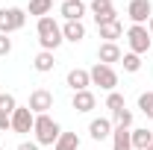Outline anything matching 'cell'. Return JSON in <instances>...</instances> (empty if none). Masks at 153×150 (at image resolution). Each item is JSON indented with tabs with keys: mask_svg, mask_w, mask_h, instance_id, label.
Here are the masks:
<instances>
[{
	"mask_svg": "<svg viewBox=\"0 0 153 150\" xmlns=\"http://www.w3.org/2000/svg\"><path fill=\"white\" fill-rule=\"evenodd\" d=\"M36 33H38V44H41V50H50V53H53L59 44L65 41V38H62V27H59L56 18H50V15L38 18Z\"/></svg>",
	"mask_w": 153,
	"mask_h": 150,
	"instance_id": "1",
	"label": "cell"
},
{
	"mask_svg": "<svg viewBox=\"0 0 153 150\" xmlns=\"http://www.w3.org/2000/svg\"><path fill=\"white\" fill-rule=\"evenodd\" d=\"M33 132H36V144L41 147V144H56L59 135H62V127H59L50 115H36V127H33Z\"/></svg>",
	"mask_w": 153,
	"mask_h": 150,
	"instance_id": "2",
	"label": "cell"
},
{
	"mask_svg": "<svg viewBox=\"0 0 153 150\" xmlns=\"http://www.w3.org/2000/svg\"><path fill=\"white\" fill-rule=\"evenodd\" d=\"M24 24H27V9H21V6L0 9V33H3V36L24 30Z\"/></svg>",
	"mask_w": 153,
	"mask_h": 150,
	"instance_id": "3",
	"label": "cell"
},
{
	"mask_svg": "<svg viewBox=\"0 0 153 150\" xmlns=\"http://www.w3.org/2000/svg\"><path fill=\"white\" fill-rule=\"evenodd\" d=\"M127 44H130V53L144 56V53L150 50V44H153V38H150V33H147V27L133 24V27L127 30Z\"/></svg>",
	"mask_w": 153,
	"mask_h": 150,
	"instance_id": "4",
	"label": "cell"
},
{
	"mask_svg": "<svg viewBox=\"0 0 153 150\" xmlns=\"http://www.w3.org/2000/svg\"><path fill=\"white\" fill-rule=\"evenodd\" d=\"M88 74H91V85H100L103 91H115V88H118V74H115L112 65H103V62H97Z\"/></svg>",
	"mask_w": 153,
	"mask_h": 150,
	"instance_id": "5",
	"label": "cell"
},
{
	"mask_svg": "<svg viewBox=\"0 0 153 150\" xmlns=\"http://www.w3.org/2000/svg\"><path fill=\"white\" fill-rule=\"evenodd\" d=\"M30 112L33 115H47V109H53V91H47V88H36V91L30 94Z\"/></svg>",
	"mask_w": 153,
	"mask_h": 150,
	"instance_id": "6",
	"label": "cell"
},
{
	"mask_svg": "<svg viewBox=\"0 0 153 150\" xmlns=\"http://www.w3.org/2000/svg\"><path fill=\"white\" fill-rule=\"evenodd\" d=\"M36 127V115L30 112V106H18L15 112H12V132H33Z\"/></svg>",
	"mask_w": 153,
	"mask_h": 150,
	"instance_id": "7",
	"label": "cell"
},
{
	"mask_svg": "<svg viewBox=\"0 0 153 150\" xmlns=\"http://www.w3.org/2000/svg\"><path fill=\"white\" fill-rule=\"evenodd\" d=\"M127 15H130V21L133 24H147L153 15V3L150 0H130V9H127Z\"/></svg>",
	"mask_w": 153,
	"mask_h": 150,
	"instance_id": "8",
	"label": "cell"
},
{
	"mask_svg": "<svg viewBox=\"0 0 153 150\" xmlns=\"http://www.w3.org/2000/svg\"><path fill=\"white\" fill-rule=\"evenodd\" d=\"M88 9H91V15H94L97 27L106 24V21H115V18H118V15H115V3H112V0H91Z\"/></svg>",
	"mask_w": 153,
	"mask_h": 150,
	"instance_id": "9",
	"label": "cell"
},
{
	"mask_svg": "<svg viewBox=\"0 0 153 150\" xmlns=\"http://www.w3.org/2000/svg\"><path fill=\"white\" fill-rule=\"evenodd\" d=\"M65 82H68V88H74V91H85V88L91 85V74H88L85 68H74V71H68Z\"/></svg>",
	"mask_w": 153,
	"mask_h": 150,
	"instance_id": "10",
	"label": "cell"
},
{
	"mask_svg": "<svg viewBox=\"0 0 153 150\" xmlns=\"http://www.w3.org/2000/svg\"><path fill=\"white\" fill-rule=\"evenodd\" d=\"M115 130V124L109 121V118H94L91 124H88V135L94 138V141H103V138H109Z\"/></svg>",
	"mask_w": 153,
	"mask_h": 150,
	"instance_id": "11",
	"label": "cell"
},
{
	"mask_svg": "<svg viewBox=\"0 0 153 150\" xmlns=\"http://www.w3.org/2000/svg\"><path fill=\"white\" fill-rule=\"evenodd\" d=\"M85 9H88V6H85V0H65L59 12H62V18H65V21H82Z\"/></svg>",
	"mask_w": 153,
	"mask_h": 150,
	"instance_id": "12",
	"label": "cell"
},
{
	"mask_svg": "<svg viewBox=\"0 0 153 150\" xmlns=\"http://www.w3.org/2000/svg\"><path fill=\"white\" fill-rule=\"evenodd\" d=\"M121 47L115 44V41H103L100 47H97V62H103V65H112V62H121Z\"/></svg>",
	"mask_w": 153,
	"mask_h": 150,
	"instance_id": "13",
	"label": "cell"
},
{
	"mask_svg": "<svg viewBox=\"0 0 153 150\" xmlns=\"http://www.w3.org/2000/svg\"><path fill=\"white\" fill-rule=\"evenodd\" d=\"M97 33H100L103 41H115V44H118V38L124 36V24H121L118 18H115V21H106V24L97 27Z\"/></svg>",
	"mask_w": 153,
	"mask_h": 150,
	"instance_id": "14",
	"label": "cell"
},
{
	"mask_svg": "<svg viewBox=\"0 0 153 150\" xmlns=\"http://www.w3.org/2000/svg\"><path fill=\"white\" fill-rule=\"evenodd\" d=\"M112 150H133V130L115 127L112 130Z\"/></svg>",
	"mask_w": 153,
	"mask_h": 150,
	"instance_id": "15",
	"label": "cell"
},
{
	"mask_svg": "<svg viewBox=\"0 0 153 150\" xmlns=\"http://www.w3.org/2000/svg\"><path fill=\"white\" fill-rule=\"evenodd\" d=\"M71 106H74L76 112H91V109L97 106V97L88 91V88H85V91H74V100H71Z\"/></svg>",
	"mask_w": 153,
	"mask_h": 150,
	"instance_id": "16",
	"label": "cell"
},
{
	"mask_svg": "<svg viewBox=\"0 0 153 150\" xmlns=\"http://www.w3.org/2000/svg\"><path fill=\"white\" fill-rule=\"evenodd\" d=\"M62 38L65 41H82L85 38V27H82V21H65L62 24Z\"/></svg>",
	"mask_w": 153,
	"mask_h": 150,
	"instance_id": "17",
	"label": "cell"
},
{
	"mask_svg": "<svg viewBox=\"0 0 153 150\" xmlns=\"http://www.w3.org/2000/svg\"><path fill=\"white\" fill-rule=\"evenodd\" d=\"M53 65H56V59H53L50 50H41V53L33 59V68H36L38 74H50V71H53Z\"/></svg>",
	"mask_w": 153,
	"mask_h": 150,
	"instance_id": "18",
	"label": "cell"
},
{
	"mask_svg": "<svg viewBox=\"0 0 153 150\" xmlns=\"http://www.w3.org/2000/svg\"><path fill=\"white\" fill-rule=\"evenodd\" d=\"M153 144V132L144 127V130H133V150H147Z\"/></svg>",
	"mask_w": 153,
	"mask_h": 150,
	"instance_id": "19",
	"label": "cell"
},
{
	"mask_svg": "<svg viewBox=\"0 0 153 150\" xmlns=\"http://www.w3.org/2000/svg\"><path fill=\"white\" fill-rule=\"evenodd\" d=\"M53 150H79V135L76 132H62L59 141L53 144Z\"/></svg>",
	"mask_w": 153,
	"mask_h": 150,
	"instance_id": "20",
	"label": "cell"
},
{
	"mask_svg": "<svg viewBox=\"0 0 153 150\" xmlns=\"http://www.w3.org/2000/svg\"><path fill=\"white\" fill-rule=\"evenodd\" d=\"M50 9H53V0H30V15H36V18L50 15Z\"/></svg>",
	"mask_w": 153,
	"mask_h": 150,
	"instance_id": "21",
	"label": "cell"
},
{
	"mask_svg": "<svg viewBox=\"0 0 153 150\" xmlns=\"http://www.w3.org/2000/svg\"><path fill=\"white\" fill-rule=\"evenodd\" d=\"M112 124H115V127H127V130H130V127H133V112H130L127 106L118 109V112H112Z\"/></svg>",
	"mask_w": 153,
	"mask_h": 150,
	"instance_id": "22",
	"label": "cell"
},
{
	"mask_svg": "<svg viewBox=\"0 0 153 150\" xmlns=\"http://www.w3.org/2000/svg\"><path fill=\"white\" fill-rule=\"evenodd\" d=\"M121 65H124L127 74H135V71H141V56H135V53H124V56H121Z\"/></svg>",
	"mask_w": 153,
	"mask_h": 150,
	"instance_id": "23",
	"label": "cell"
},
{
	"mask_svg": "<svg viewBox=\"0 0 153 150\" xmlns=\"http://www.w3.org/2000/svg\"><path fill=\"white\" fill-rule=\"evenodd\" d=\"M138 109L153 121V91H141L138 94Z\"/></svg>",
	"mask_w": 153,
	"mask_h": 150,
	"instance_id": "24",
	"label": "cell"
},
{
	"mask_svg": "<svg viewBox=\"0 0 153 150\" xmlns=\"http://www.w3.org/2000/svg\"><path fill=\"white\" fill-rule=\"evenodd\" d=\"M18 109V100H15V94H0V112H6V115H12Z\"/></svg>",
	"mask_w": 153,
	"mask_h": 150,
	"instance_id": "25",
	"label": "cell"
},
{
	"mask_svg": "<svg viewBox=\"0 0 153 150\" xmlns=\"http://www.w3.org/2000/svg\"><path fill=\"white\" fill-rule=\"evenodd\" d=\"M106 109H109V112H118V109H124V94L109 91V97H106Z\"/></svg>",
	"mask_w": 153,
	"mask_h": 150,
	"instance_id": "26",
	"label": "cell"
},
{
	"mask_svg": "<svg viewBox=\"0 0 153 150\" xmlns=\"http://www.w3.org/2000/svg\"><path fill=\"white\" fill-rule=\"evenodd\" d=\"M9 53H12V38L0 33V56H9Z\"/></svg>",
	"mask_w": 153,
	"mask_h": 150,
	"instance_id": "27",
	"label": "cell"
},
{
	"mask_svg": "<svg viewBox=\"0 0 153 150\" xmlns=\"http://www.w3.org/2000/svg\"><path fill=\"white\" fill-rule=\"evenodd\" d=\"M6 130H12V115L0 112V132H6Z\"/></svg>",
	"mask_w": 153,
	"mask_h": 150,
	"instance_id": "28",
	"label": "cell"
},
{
	"mask_svg": "<svg viewBox=\"0 0 153 150\" xmlns=\"http://www.w3.org/2000/svg\"><path fill=\"white\" fill-rule=\"evenodd\" d=\"M15 150H38V144H36V141H21Z\"/></svg>",
	"mask_w": 153,
	"mask_h": 150,
	"instance_id": "29",
	"label": "cell"
},
{
	"mask_svg": "<svg viewBox=\"0 0 153 150\" xmlns=\"http://www.w3.org/2000/svg\"><path fill=\"white\" fill-rule=\"evenodd\" d=\"M147 33L153 36V15H150V21H147Z\"/></svg>",
	"mask_w": 153,
	"mask_h": 150,
	"instance_id": "30",
	"label": "cell"
},
{
	"mask_svg": "<svg viewBox=\"0 0 153 150\" xmlns=\"http://www.w3.org/2000/svg\"><path fill=\"white\" fill-rule=\"evenodd\" d=\"M147 150H153V144H150V147H147Z\"/></svg>",
	"mask_w": 153,
	"mask_h": 150,
	"instance_id": "31",
	"label": "cell"
},
{
	"mask_svg": "<svg viewBox=\"0 0 153 150\" xmlns=\"http://www.w3.org/2000/svg\"><path fill=\"white\" fill-rule=\"evenodd\" d=\"M85 3H91V0H85Z\"/></svg>",
	"mask_w": 153,
	"mask_h": 150,
	"instance_id": "32",
	"label": "cell"
},
{
	"mask_svg": "<svg viewBox=\"0 0 153 150\" xmlns=\"http://www.w3.org/2000/svg\"><path fill=\"white\" fill-rule=\"evenodd\" d=\"M62 3H65V0H62Z\"/></svg>",
	"mask_w": 153,
	"mask_h": 150,
	"instance_id": "33",
	"label": "cell"
},
{
	"mask_svg": "<svg viewBox=\"0 0 153 150\" xmlns=\"http://www.w3.org/2000/svg\"><path fill=\"white\" fill-rule=\"evenodd\" d=\"M0 150H3V147H0Z\"/></svg>",
	"mask_w": 153,
	"mask_h": 150,
	"instance_id": "34",
	"label": "cell"
}]
</instances>
